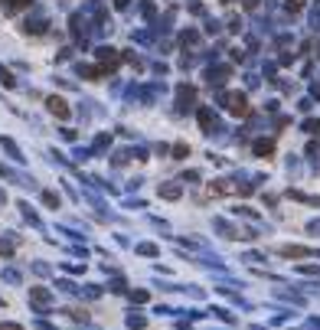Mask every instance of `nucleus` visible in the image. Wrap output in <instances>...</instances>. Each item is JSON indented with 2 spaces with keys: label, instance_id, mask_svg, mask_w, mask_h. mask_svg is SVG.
<instances>
[{
  "label": "nucleus",
  "instance_id": "obj_1",
  "mask_svg": "<svg viewBox=\"0 0 320 330\" xmlns=\"http://www.w3.org/2000/svg\"><path fill=\"white\" fill-rule=\"evenodd\" d=\"M49 108L56 115H66V105H62V98H49Z\"/></svg>",
  "mask_w": 320,
  "mask_h": 330
}]
</instances>
